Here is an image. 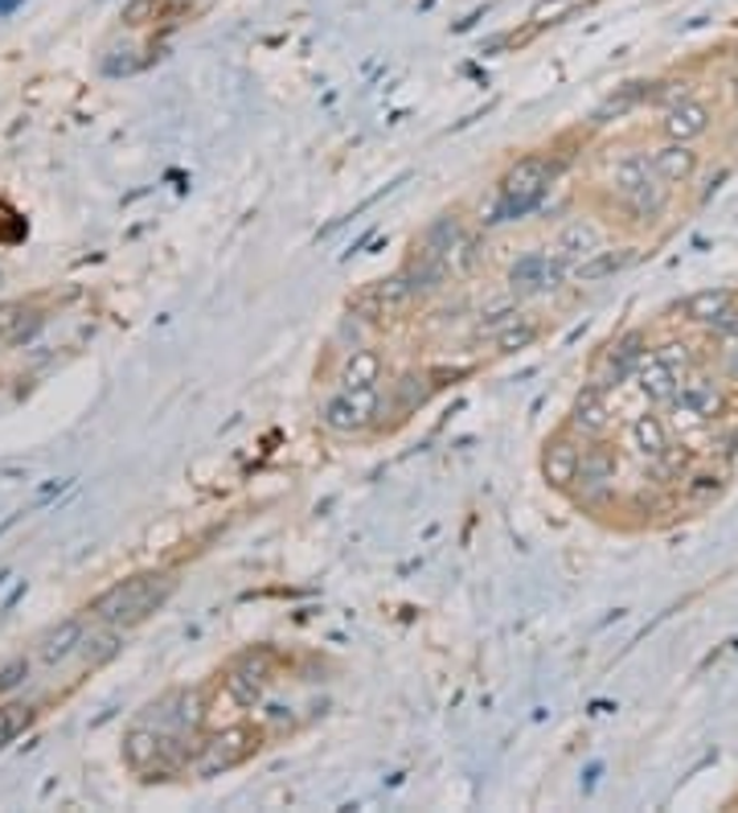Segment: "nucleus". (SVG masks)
Listing matches in <instances>:
<instances>
[{"instance_id":"obj_10","label":"nucleus","mask_w":738,"mask_h":813,"mask_svg":"<svg viewBox=\"0 0 738 813\" xmlns=\"http://www.w3.org/2000/svg\"><path fill=\"white\" fill-rule=\"evenodd\" d=\"M637 382L652 403H673L681 391V374L673 370V362H669L665 353H649V358L637 366Z\"/></svg>"},{"instance_id":"obj_18","label":"nucleus","mask_w":738,"mask_h":813,"mask_svg":"<svg viewBox=\"0 0 738 813\" xmlns=\"http://www.w3.org/2000/svg\"><path fill=\"white\" fill-rule=\"evenodd\" d=\"M632 444L640 448V456H649L652 465L673 448V440H669V427L661 423V415H640L632 423Z\"/></svg>"},{"instance_id":"obj_21","label":"nucleus","mask_w":738,"mask_h":813,"mask_svg":"<svg viewBox=\"0 0 738 813\" xmlns=\"http://www.w3.org/2000/svg\"><path fill=\"white\" fill-rule=\"evenodd\" d=\"M33 711L25 707V703H9V707H0V748L4 743H13L25 727H30Z\"/></svg>"},{"instance_id":"obj_7","label":"nucleus","mask_w":738,"mask_h":813,"mask_svg":"<svg viewBox=\"0 0 738 813\" xmlns=\"http://www.w3.org/2000/svg\"><path fill=\"white\" fill-rule=\"evenodd\" d=\"M563 272H566L563 255H554L550 260V255L534 251V255H522V260L513 263L509 288L517 292V296H542V292H554L563 284Z\"/></svg>"},{"instance_id":"obj_22","label":"nucleus","mask_w":738,"mask_h":813,"mask_svg":"<svg viewBox=\"0 0 738 813\" xmlns=\"http://www.w3.org/2000/svg\"><path fill=\"white\" fill-rule=\"evenodd\" d=\"M616 267H623V255H608V251H595L591 260L579 263V276L582 279H599V276H611Z\"/></svg>"},{"instance_id":"obj_2","label":"nucleus","mask_w":738,"mask_h":813,"mask_svg":"<svg viewBox=\"0 0 738 813\" xmlns=\"http://www.w3.org/2000/svg\"><path fill=\"white\" fill-rule=\"evenodd\" d=\"M554 181V165L546 157H522L501 181V198H496V210H492V222H509L530 214L546 193H550Z\"/></svg>"},{"instance_id":"obj_12","label":"nucleus","mask_w":738,"mask_h":813,"mask_svg":"<svg viewBox=\"0 0 738 813\" xmlns=\"http://www.w3.org/2000/svg\"><path fill=\"white\" fill-rule=\"evenodd\" d=\"M616 468H620V456H616V448H611V444L582 448V461H579L582 494H603L611 481H616Z\"/></svg>"},{"instance_id":"obj_1","label":"nucleus","mask_w":738,"mask_h":813,"mask_svg":"<svg viewBox=\"0 0 738 813\" xmlns=\"http://www.w3.org/2000/svg\"><path fill=\"white\" fill-rule=\"evenodd\" d=\"M611 186H616V198L620 205L632 214V219H661L669 205V181L656 169L652 160L644 157H623L616 169H611Z\"/></svg>"},{"instance_id":"obj_11","label":"nucleus","mask_w":738,"mask_h":813,"mask_svg":"<svg viewBox=\"0 0 738 813\" xmlns=\"http://www.w3.org/2000/svg\"><path fill=\"white\" fill-rule=\"evenodd\" d=\"M579 461L582 448H575L570 436H554L546 440V452H542V473L550 481L554 489H566L570 481H579Z\"/></svg>"},{"instance_id":"obj_3","label":"nucleus","mask_w":738,"mask_h":813,"mask_svg":"<svg viewBox=\"0 0 738 813\" xmlns=\"http://www.w3.org/2000/svg\"><path fill=\"white\" fill-rule=\"evenodd\" d=\"M169 588H173V580H164V576H136V580H124L107 595H99L90 604V612L99 616L103 625H131V621H140V616L157 609L160 600L169 595Z\"/></svg>"},{"instance_id":"obj_19","label":"nucleus","mask_w":738,"mask_h":813,"mask_svg":"<svg viewBox=\"0 0 738 813\" xmlns=\"http://www.w3.org/2000/svg\"><path fill=\"white\" fill-rule=\"evenodd\" d=\"M83 637H87V633H83V621H66L58 633H50V637L42 641L38 654H42V662H58V657L74 654V650L83 645Z\"/></svg>"},{"instance_id":"obj_4","label":"nucleus","mask_w":738,"mask_h":813,"mask_svg":"<svg viewBox=\"0 0 738 813\" xmlns=\"http://www.w3.org/2000/svg\"><path fill=\"white\" fill-rule=\"evenodd\" d=\"M377 411H382V391H377V382H365V387H341V391L324 403L320 423H324L329 432L353 436V432H362V427H370V423L377 420Z\"/></svg>"},{"instance_id":"obj_20","label":"nucleus","mask_w":738,"mask_h":813,"mask_svg":"<svg viewBox=\"0 0 738 813\" xmlns=\"http://www.w3.org/2000/svg\"><path fill=\"white\" fill-rule=\"evenodd\" d=\"M365 382H382V358L374 349H357L345 366V387H365Z\"/></svg>"},{"instance_id":"obj_23","label":"nucleus","mask_w":738,"mask_h":813,"mask_svg":"<svg viewBox=\"0 0 738 813\" xmlns=\"http://www.w3.org/2000/svg\"><path fill=\"white\" fill-rule=\"evenodd\" d=\"M525 341H534V325H513V317H505V325H501V337H496V346L501 349H522Z\"/></svg>"},{"instance_id":"obj_13","label":"nucleus","mask_w":738,"mask_h":813,"mask_svg":"<svg viewBox=\"0 0 738 813\" xmlns=\"http://www.w3.org/2000/svg\"><path fill=\"white\" fill-rule=\"evenodd\" d=\"M709 128V107L706 103H697L689 99V95H681L673 107H669V116H665V136L669 140H694V136H702V131Z\"/></svg>"},{"instance_id":"obj_5","label":"nucleus","mask_w":738,"mask_h":813,"mask_svg":"<svg viewBox=\"0 0 738 813\" xmlns=\"http://www.w3.org/2000/svg\"><path fill=\"white\" fill-rule=\"evenodd\" d=\"M649 358V349H644V337L640 334H628L620 337L616 346L603 349V358H599V366H595L591 374V387L595 391H608V387H620L623 378L637 374V366Z\"/></svg>"},{"instance_id":"obj_24","label":"nucleus","mask_w":738,"mask_h":813,"mask_svg":"<svg viewBox=\"0 0 738 813\" xmlns=\"http://www.w3.org/2000/svg\"><path fill=\"white\" fill-rule=\"evenodd\" d=\"M30 678V662L25 657H17L13 666H4L0 669V695H9V690H17V686Z\"/></svg>"},{"instance_id":"obj_9","label":"nucleus","mask_w":738,"mask_h":813,"mask_svg":"<svg viewBox=\"0 0 738 813\" xmlns=\"http://www.w3.org/2000/svg\"><path fill=\"white\" fill-rule=\"evenodd\" d=\"M226 686H231V695H234V703H238V707H255V703L263 698V690L271 686V657H267V654H259V657L250 654L243 666H238L231 678H226Z\"/></svg>"},{"instance_id":"obj_8","label":"nucleus","mask_w":738,"mask_h":813,"mask_svg":"<svg viewBox=\"0 0 738 813\" xmlns=\"http://www.w3.org/2000/svg\"><path fill=\"white\" fill-rule=\"evenodd\" d=\"M685 313H689L697 325L714 329V334H726V337L738 334V300L726 288L694 292V296L685 300Z\"/></svg>"},{"instance_id":"obj_15","label":"nucleus","mask_w":738,"mask_h":813,"mask_svg":"<svg viewBox=\"0 0 738 813\" xmlns=\"http://www.w3.org/2000/svg\"><path fill=\"white\" fill-rule=\"evenodd\" d=\"M570 427L575 432H582V436H603L611 427V411H608V399H603V391H595V387H587L582 391V399L575 403V415H570Z\"/></svg>"},{"instance_id":"obj_17","label":"nucleus","mask_w":738,"mask_h":813,"mask_svg":"<svg viewBox=\"0 0 738 813\" xmlns=\"http://www.w3.org/2000/svg\"><path fill=\"white\" fill-rule=\"evenodd\" d=\"M558 251H563V260H591L595 251H603V234L595 231L587 219H570L558 234Z\"/></svg>"},{"instance_id":"obj_25","label":"nucleus","mask_w":738,"mask_h":813,"mask_svg":"<svg viewBox=\"0 0 738 813\" xmlns=\"http://www.w3.org/2000/svg\"><path fill=\"white\" fill-rule=\"evenodd\" d=\"M17 4H21V0H0V13H13Z\"/></svg>"},{"instance_id":"obj_6","label":"nucleus","mask_w":738,"mask_h":813,"mask_svg":"<svg viewBox=\"0 0 738 813\" xmlns=\"http://www.w3.org/2000/svg\"><path fill=\"white\" fill-rule=\"evenodd\" d=\"M255 748H259V736H255L250 727H231V731L214 736L210 743H202L197 772H202V777H214V772H222V769H234V764H243Z\"/></svg>"},{"instance_id":"obj_14","label":"nucleus","mask_w":738,"mask_h":813,"mask_svg":"<svg viewBox=\"0 0 738 813\" xmlns=\"http://www.w3.org/2000/svg\"><path fill=\"white\" fill-rule=\"evenodd\" d=\"M652 169L665 177L669 186H685L697 173V152L685 140H669L652 152Z\"/></svg>"},{"instance_id":"obj_16","label":"nucleus","mask_w":738,"mask_h":813,"mask_svg":"<svg viewBox=\"0 0 738 813\" xmlns=\"http://www.w3.org/2000/svg\"><path fill=\"white\" fill-rule=\"evenodd\" d=\"M673 403H681L689 415H697V420H714L718 411H723V394H718V387H714V378H689L685 387L677 391V399Z\"/></svg>"}]
</instances>
